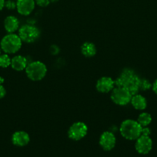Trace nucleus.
Instances as JSON below:
<instances>
[{
  "label": "nucleus",
  "instance_id": "f257e3e1",
  "mask_svg": "<svg viewBox=\"0 0 157 157\" xmlns=\"http://www.w3.org/2000/svg\"><path fill=\"white\" fill-rule=\"evenodd\" d=\"M141 78L135 74L133 70L126 68L121 72L119 76L115 81L116 87H121L126 88L135 95L139 91V84Z\"/></svg>",
  "mask_w": 157,
  "mask_h": 157
},
{
  "label": "nucleus",
  "instance_id": "f03ea898",
  "mask_svg": "<svg viewBox=\"0 0 157 157\" xmlns=\"http://www.w3.org/2000/svg\"><path fill=\"white\" fill-rule=\"evenodd\" d=\"M142 126L134 120H126L122 123L119 131L122 136L129 140H135L141 136Z\"/></svg>",
  "mask_w": 157,
  "mask_h": 157
},
{
  "label": "nucleus",
  "instance_id": "7ed1b4c3",
  "mask_svg": "<svg viewBox=\"0 0 157 157\" xmlns=\"http://www.w3.org/2000/svg\"><path fill=\"white\" fill-rule=\"evenodd\" d=\"M22 40L18 35L9 33L5 35L0 42V48L6 54H15L22 47Z\"/></svg>",
  "mask_w": 157,
  "mask_h": 157
},
{
  "label": "nucleus",
  "instance_id": "20e7f679",
  "mask_svg": "<svg viewBox=\"0 0 157 157\" xmlns=\"http://www.w3.org/2000/svg\"><path fill=\"white\" fill-rule=\"evenodd\" d=\"M47 72V67L41 61H33L27 65L26 73L28 78L34 81H38L45 78Z\"/></svg>",
  "mask_w": 157,
  "mask_h": 157
},
{
  "label": "nucleus",
  "instance_id": "39448f33",
  "mask_svg": "<svg viewBox=\"0 0 157 157\" xmlns=\"http://www.w3.org/2000/svg\"><path fill=\"white\" fill-rule=\"evenodd\" d=\"M40 31L32 25H24L18 29V36L22 41L26 43H33L39 38Z\"/></svg>",
  "mask_w": 157,
  "mask_h": 157
},
{
  "label": "nucleus",
  "instance_id": "423d86ee",
  "mask_svg": "<svg viewBox=\"0 0 157 157\" xmlns=\"http://www.w3.org/2000/svg\"><path fill=\"white\" fill-rule=\"evenodd\" d=\"M132 94L126 88L121 87H114L111 94V99L115 104L119 106L127 105L132 99Z\"/></svg>",
  "mask_w": 157,
  "mask_h": 157
},
{
  "label": "nucleus",
  "instance_id": "0eeeda50",
  "mask_svg": "<svg viewBox=\"0 0 157 157\" xmlns=\"http://www.w3.org/2000/svg\"><path fill=\"white\" fill-rule=\"evenodd\" d=\"M88 133V127L83 122H75L72 124L68 130V136L72 140L78 141L84 138Z\"/></svg>",
  "mask_w": 157,
  "mask_h": 157
},
{
  "label": "nucleus",
  "instance_id": "6e6552de",
  "mask_svg": "<svg viewBox=\"0 0 157 157\" xmlns=\"http://www.w3.org/2000/svg\"><path fill=\"white\" fill-rule=\"evenodd\" d=\"M135 140V148L137 153L146 155L151 151L152 148V140L149 136L141 135Z\"/></svg>",
  "mask_w": 157,
  "mask_h": 157
},
{
  "label": "nucleus",
  "instance_id": "1a4fd4ad",
  "mask_svg": "<svg viewBox=\"0 0 157 157\" xmlns=\"http://www.w3.org/2000/svg\"><path fill=\"white\" fill-rule=\"evenodd\" d=\"M116 138L115 135L109 131L103 132L99 138V145L106 151H110L115 147Z\"/></svg>",
  "mask_w": 157,
  "mask_h": 157
},
{
  "label": "nucleus",
  "instance_id": "9d476101",
  "mask_svg": "<svg viewBox=\"0 0 157 157\" xmlns=\"http://www.w3.org/2000/svg\"><path fill=\"white\" fill-rule=\"evenodd\" d=\"M115 86V81L109 77H103L97 81L96 89L100 93H109Z\"/></svg>",
  "mask_w": 157,
  "mask_h": 157
},
{
  "label": "nucleus",
  "instance_id": "9b49d317",
  "mask_svg": "<svg viewBox=\"0 0 157 157\" xmlns=\"http://www.w3.org/2000/svg\"><path fill=\"white\" fill-rule=\"evenodd\" d=\"M35 7V0H16V9L22 15H29Z\"/></svg>",
  "mask_w": 157,
  "mask_h": 157
},
{
  "label": "nucleus",
  "instance_id": "f8f14e48",
  "mask_svg": "<svg viewBox=\"0 0 157 157\" xmlns=\"http://www.w3.org/2000/svg\"><path fill=\"white\" fill-rule=\"evenodd\" d=\"M12 142L16 147H25L30 142V136H29V133H26V131L19 130V131L15 132L12 134Z\"/></svg>",
  "mask_w": 157,
  "mask_h": 157
},
{
  "label": "nucleus",
  "instance_id": "ddd939ff",
  "mask_svg": "<svg viewBox=\"0 0 157 157\" xmlns=\"http://www.w3.org/2000/svg\"><path fill=\"white\" fill-rule=\"evenodd\" d=\"M4 27L8 33H14L19 27L18 19L14 15H9L4 20Z\"/></svg>",
  "mask_w": 157,
  "mask_h": 157
},
{
  "label": "nucleus",
  "instance_id": "4468645a",
  "mask_svg": "<svg viewBox=\"0 0 157 157\" xmlns=\"http://www.w3.org/2000/svg\"><path fill=\"white\" fill-rule=\"evenodd\" d=\"M27 65V60L22 55H16L11 60V67L17 71L26 70Z\"/></svg>",
  "mask_w": 157,
  "mask_h": 157
},
{
  "label": "nucleus",
  "instance_id": "2eb2a0df",
  "mask_svg": "<svg viewBox=\"0 0 157 157\" xmlns=\"http://www.w3.org/2000/svg\"><path fill=\"white\" fill-rule=\"evenodd\" d=\"M130 103L134 108L139 110H145L147 107V101L146 98L138 94L132 95Z\"/></svg>",
  "mask_w": 157,
  "mask_h": 157
},
{
  "label": "nucleus",
  "instance_id": "dca6fc26",
  "mask_svg": "<svg viewBox=\"0 0 157 157\" xmlns=\"http://www.w3.org/2000/svg\"><path fill=\"white\" fill-rule=\"evenodd\" d=\"M81 52L86 58H92L96 54V48L92 42H85L81 47Z\"/></svg>",
  "mask_w": 157,
  "mask_h": 157
},
{
  "label": "nucleus",
  "instance_id": "f3484780",
  "mask_svg": "<svg viewBox=\"0 0 157 157\" xmlns=\"http://www.w3.org/2000/svg\"><path fill=\"white\" fill-rule=\"evenodd\" d=\"M137 122L143 127H148L152 122V116L146 112L140 113L139 116L138 117V119H137Z\"/></svg>",
  "mask_w": 157,
  "mask_h": 157
},
{
  "label": "nucleus",
  "instance_id": "a211bd4d",
  "mask_svg": "<svg viewBox=\"0 0 157 157\" xmlns=\"http://www.w3.org/2000/svg\"><path fill=\"white\" fill-rule=\"evenodd\" d=\"M11 60L8 54L0 55V67L3 68L9 67L11 65Z\"/></svg>",
  "mask_w": 157,
  "mask_h": 157
},
{
  "label": "nucleus",
  "instance_id": "6ab92c4d",
  "mask_svg": "<svg viewBox=\"0 0 157 157\" xmlns=\"http://www.w3.org/2000/svg\"><path fill=\"white\" fill-rule=\"evenodd\" d=\"M151 87H152V84L148 80L145 79V78H141L139 84V90L145 91V90H148L149 89H150Z\"/></svg>",
  "mask_w": 157,
  "mask_h": 157
},
{
  "label": "nucleus",
  "instance_id": "aec40b11",
  "mask_svg": "<svg viewBox=\"0 0 157 157\" xmlns=\"http://www.w3.org/2000/svg\"><path fill=\"white\" fill-rule=\"evenodd\" d=\"M5 7L9 10H13L16 9V1L14 0H6L5 2Z\"/></svg>",
  "mask_w": 157,
  "mask_h": 157
},
{
  "label": "nucleus",
  "instance_id": "412c9836",
  "mask_svg": "<svg viewBox=\"0 0 157 157\" xmlns=\"http://www.w3.org/2000/svg\"><path fill=\"white\" fill-rule=\"evenodd\" d=\"M35 4L40 7H46L49 5L51 0H35Z\"/></svg>",
  "mask_w": 157,
  "mask_h": 157
},
{
  "label": "nucleus",
  "instance_id": "4be33fe9",
  "mask_svg": "<svg viewBox=\"0 0 157 157\" xmlns=\"http://www.w3.org/2000/svg\"><path fill=\"white\" fill-rule=\"evenodd\" d=\"M151 133V130L149 127H142V131H141V135L143 136H149Z\"/></svg>",
  "mask_w": 157,
  "mask_h": 157
},
{
  "label": "nucleus",
  "instance_id": "5701e85b",
  "mask_svg": "<svg viewBox=\"0 0 157 157\" xmlns=\"http://www.w3.org/2000/svg\"><path fill=\"white\" fill-rule=\"evenodd\" d=\"M6 95V90L2 84H0V99L4 98Z\"/></svg>",
  "mask_w": 157,
  "mask_h": 157
},
{
  "label": "nucleus",
  "instance_id": "b1692460",
  "mask_svg": "<svg viewBox=\"0 0 157 157\" xmlns=\"http://www.w3.org/2000/svg\"><path fill=\"white\" fill-rule=\"evenodd\" d=\"M152 88L154 93H155V94H157V79L155 80L153 82V84H152Z\"/></svg>",
  "mask_w": 157,
  "mask_h": 157
},
{
  "label": "nucleus",
  "instance_id": "393cba45",
  "mask_svg": "<svg viewBox=\"0 0 157 157\" xmlns=\"http://www.w3.org/2000/svg\"><path fill=\"white\" fill-rule=\"evenodd\" d=\"M5 2L6 0H0V11L5 8Z\"/></svg>",
  "mask_w": 157,
  "mask_h": 157
},
{
  "label": "nucleus",
  "instance_id": "a878e982",
  "mask_svg": "<svg viewBox=\"0 0 157 157\" xmlns=\"http://www.w3.org/2000/svg\"><path fill=\"white\" fill-rule=\"evenodd\" d=\"M3 81H4V80H3L2 78H0V84H2V83Z\"/></svg>",
  "mask_w": 157,
  "mask_h": 157
},
{
  "label": "nucleus",
  "instance_id": "bb28decb",
  "mask_svg": "<svg viewBox=\"0 0 157 157\" xmlns=\"http://www.w3.org/2000/svg\"><path fill=\"white\" fill-rule=\"evenodd\" d=\"M0 55H1V48H0Z\"/></svg>",
  "mask_w": 157,
  "mask_h": 157
}]
</instances>
